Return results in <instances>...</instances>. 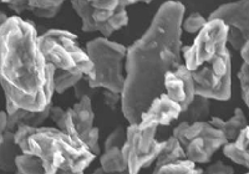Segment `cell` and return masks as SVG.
<instances>
[{
    "label": "cell",
    "mask_w": 249,
    "mask_h": 174,
    "mask_svg": "<svg viewBox=\"0 0 249 174\" xmlns=\"http://www.w3.org/2000/svg\"><path fill=\"white\" fill-rule=\"evenodd\" d=\"M186 8L179 1H166L150 26L127 48L121 111L128 124H137L151 102L164 92V76L183 64L182 23Z\"/></svg>",
    "instance_id": "6da1fadb"
},
{
    "label": "cell",
    "mask_w": 249,
    "mask_h": 174,
    "mask_svg": "<svg viewBox=\"0 0 249 174\" xmlns=\"http://www.w3.org/2000/svg\"><path fill=\"white\" fill-rule=\"evenodd\" d=\"M56 69L46 61L35 26L9 17L0 26V85L5 99L19 108L44 111L53 104Z\"/></svg>",
    "instance_id": "7a4b0ae2"
},
{
    "label": "cell",
    "mask_w": 249,
    "mask_h": 174,
    "mask_svg": "<svg viewBox=\"0 0 249 174\" xmlns=\"http://www.w3.org/2000/svg\"><path fill=\"white\" fill-rule=\"evenodd\" d=\"M31 155L43 162L45 174H56L60 171L75 173L85 172L95 156L81 140L57 127H39L29 137Z\"/></svg>",
    "instance_id": "3957f363"
},
{
    "label": "cell",
    "mask_w": 249,
    "mask_h": 174,
    "mask_svg": "<svg viewBox=\"0 0 249 174\" xmlns=\"http://www.w3.org/2000/svg\"><path fill=\"white\" fill-rule=\"evenodd\" d=\"M39 45L46 61L56 70L82 73L93 79V64L86 49L79 44L77 35L64 29H50L39 35Z\"/></svg>",
    "instance_id": "277c9868"
},
{
    "label": "cell",
    "mask_w": 249,
    "mask_h": 174,
    "mask_svg": "<svg viewBox=\"0 0 249 174\" xmlns=\"http://www.w3.org/2000/svg\"><path fill=\"white\" fill-rule=\"evenodd\" d=\"M86 51L93 64V79L88 80L92 90H107L121 93L124 84L122 73L127 48L105 37H96L86 44Z\"/></svg>",
    "instance_id": "5b68a950"
},
{
    "label": "cell",
    "mask_w": 249,
    "mask_h": 174,
    "mask_svg": "<svg viewBox=\"0 0 249 174\" xmlns=\"http://www.w3.org/2000/svg\"><path fill=\"white\" fill-rule=\"evenodd\" d=\"M172 135L183 146L187 159L196 164L210 163L215 152L228 143L221 129L213 127L208 121L177 122Z\"/></svg>",
    "instance_id": "8992f818"
},
{
    "label": "cell",
    "mask_w": 249,
    "mask_h": 174,
    "mask_svg": "<svg viewBox=\"0 0 249 174\" xmlns=\"http://www.w3.org/2000/svg\"><path fill=\"white\" fill-rule=\"evenodd\" d=\"M228 28L221 20H208L193 40L192 45L183 46L182 57L186 68L192 72L202 65L228 50Z\"/></svg>",
    "instance_id": "52a82bcc"
},
{
    "label": "cell",
    "mask_w": 249,
    "mask_h": 174,
    "mask_svg": "<svg viewBox=\"0 0 249 174\" xmlns=\"http://www.w3.org/2000/svg\"><path fill=\"white\" fill-rule=\"evenodd\" d=\"M157 127L141 128L139 124H128L126 129V142L122 152L126 158L128 173L139 174L142 169L156 163L164 144L156 138Z\"/></svg>",
    "instance_id": "ba28073f"
},
{
    "label": "cell",
    "mask_w": 249,
    "mask_h": 174,
    "mask_svg": "<svg viewBox=\"0 0 249 174\" xmlns=\"http://www.w3.org/2000/svg\"><path fill=\"white\" fill-rule=\"evenodd\" d=\"M207 20H221L228 28V44L241 51L249 40V0L227 3L213 10Z\"/></svg>",
    "instance_id": "9c48e42d"
},
{
    "label": "cell",
    "mask_w": 249,
    "mask_h": 174,
    "mask_svg": "<svg viewBox=\"0 0 249 174\" xmlns=\"http://www.w3.org/2000/svg\"><path fill=\"white\" fill-rule=\"evenodd\" d=\"M181 113V104L173 101L166 92H162L151 102L147 110L142 113L141 120L137 124L141 128L171 126L173 122L178 121Z\"/></svg>",
    "instance_id": "30bf717a"
},
{
    "label": "cell",
    "mask_w": 249,
    "mask_h": 174,
    "mask_svg": "<svg viewBox=\"0 0 249 174\" xmlns=\"http://www.w3.org/2000/svg\"><path fill=\"white\" fill-rule=\"evenodd\" d=\"M93 122L95 112L92 108V97L82 96L74 106L66 108L65 123L62 131L71 137L81 140V138L95 127Z\"/></svg>",
    "instance_id": "8fae6325"
},
{
    "label": "cell",
    "mask_w": 249,
    "mask_h": 174,
    "mask_svg": "<svg viewBox=\"0 0 249 174\" xmlns=\"http://www.w3.org/2000/svg\"><path fill=\"white\" fill-rule=\"evenodd\" d=\"M164 92L173 101L181 104L182 111L190 106L196 97V86L192 73L186 65L181 64L175 70L168 71L164 76Z\"/></svg>",
    "instance_id": "7c38bea8"
},
{
    "label": "cell",
    "mask_w": 249,
    "mask_h": 174,
    "mask_svg": "<svg viewBox=\"0 0 249 174\" xmlns=\"http://www.w3.org/2000/svg\"><path fill=\"white\" fill-rule=\"evenodd\" d=\"M223 153L235 164L249 169V124L242 129L233 142L224 144Z\"/></svg>",
    "instance_id": "4fadbf2b"
},
{
    "label": "cell",
    "mask_w": 249,
    "mask_h": 174,
    "mask_svg": "<svg viewBox=\"0 0 249 174\" xmlns=\"http://www.w3.org/2000/svg\"><path fill=\"white\" fill-rule=\"evenodd\" d=\"M51 106H49L44 111H39V112L17 108V110L8 115V131L14 132L20 124H28V126L39 128L50 117Z\"/></svg>",
    "instance_id": "5bb4252c"
},
{
    "label": "cell",
    "mask_w": 249,
    "mask_h": 174,
    "mask_svg": "<svg viewBox=\"0 0 249 174\" xmlns=\"http://www.w3.org/2000/svg\"><path fill=\"white\" fill-rule=\"evenodd\" d=\"M208 122L215 128L221 129L228 142H233L238 137V135L241 133L242 129L248 126L246 113L239 107L235 108L233 115L228 120H223L221 117H211Z\"/></svg>",
    "instance_id": "9a60e30c"
},
{
    "label": "cell",
    "mask_w": 249,
    "mask_h": 174,
    "mask_svg": "<svg viewBox=\"0 0 249 174\" xmlns=\"http://www.w3.org/2000/svg\"><path fill=\"white\" fill-rule=\"evenodd\" d=\"M100 157V167L107 173H124L128 171L127 162L124 156L122 148L104 149Z\"/></svg>",
    "instance_id": "2e32d148"
},
{
    "label": "cell",
    "mask_w": 249,
    "mask_h": 174,
    "mask_svg": "<svg viewBox=\"0 0 249 174\" xmlns=\"http://www.w3.org/2000/svg\"><path fill=\"white\" fill-rule=\"evenodd\" d=\"M211 100L197 96L193 99L191 104L186 110L182 111L177 122H188V123H195L198 121H206V118L210 116Z\"/></svg>",
    "instance_id": "e0dca14e"
},
{
    "label": "cell",
    "mask_w": 249,
    "mask_h": 174,
    "mask_svg": "<svg viewBox=\"0 0 249 174\" xmlns=\"http://www.w3.org/2000/svg\"><path fill=\"white\" fill-rule=\"evenodd\" d=\"M186 151L177 138L171 135L167 139L164 140L163 148L160 152L159 157L156 159L155 167H161L168 163L177 162V160L186 159Z\"/></svg>",
    "instance_id": "ac0fdd59"
},
{
    "label": "cell",
    "mask_w": 249,
    "mask_h": 174,
    "mask_svg": "<svg viewBox=\"0 0 249 174\" xmlns=\"http://www.w3.org/2000/svg\"><path fill=\"white\" fill-rule=\"evenodd\" d=\"M20 153L21 151L14 142V132L8 131L0 146V171L15 172V159Z\"/></svg>",
    "instance_id": "d6986e66"
},
{
    "label": "cell",
    "mask_w": 249,
    "mask_h": 174,
    "mask_svg": "<svg viewBox=\"0 0 249 174\" xmlns=\"http://www.w3.org/2000/svg\"><path fill=\"white\" fill-rule=\"evenodd\" d=\"M66 0H29L28 10L41 19H53Z\"/></svg>",
    "instance_id": "ffe728a7"
},
{
    "label": "cell",
    "mask_w": 249,
    "mask_h": 174,
    "mask_svg": "<svg viewBox=\"0 0 249 174\" xmlns=\"http://www.w3.org/2000/svg\"><path fill=\"white\" fill-rule=\"evenodd\" d=\"M202 172L203 169L198 168L196 163L186 158L161 167H155L152 174H202Z\"/></svg>",
    "instance_id": "44dd1931"
},
{
    "label": "cell",
    "mask_w": 249,
    "mask_h": 174,
    "mask_svg": "<svg viewBox=\"0 0 249 174\" xmlns=\"http://www.w3.org/2000/svg\"><path fill=\"white\" fill-rule=\"evenodd\" d=\"M14 174H45V169L36 156L20 153L15 159Z\"/></svg>",
    "instance_id": "7402d4cb"
},
{
    "label": "cell",
    "mask_w": 249,
    "mask_h": 174,
    "mask_svg": "<svg viewBox=\"0 0 249 174\" xmlns=\"http://www.w3.org/2000/svg\"><path fill=\"white\" fill-rule=\"evenodd\" d=\"M71 5L81 19V29L84 33H95L96 24L93 21L92 4L88 0H71Z\"/></svg>",
    "instance_id": "603a6c76"
},
{
    "label": "cell",
    "mask_w": 249,
    "mask_h": 174,
    "mask_svg": "<svg viewBox=\"0 0 249 174\" xmlns=\"http://www.w3.org/2000/svg\"><path fill=\"white\" fill-rule=\"evenodd\" d=\"M84 79H85V76L82 75V73L56 70L54 79L55 92L59 93V95L65 93L66 91L70 90L71 87H75Z\"/></svg>",
    "instance_id": "cb8c5ba5"
},
{
    "label": "cell",
    "mask_w": 249,
    "mask_h": 174,
    "mask_svg": "<svg viewBox=\"0 0 249 174\" xmlns=\"http://www.w3.org/2000/svg\"><path fill=\"white\" fill-rule=\"evenodd\" d=\"M35 129H36L35 127L28 126V124H20L14 131V142L20 148L21 153L31 155L30 147H29V137L33 135Z\"/></svg>",
    "instance_id": "d4e9b609"
},
{
    "label": "cell",
    "mask_w": 249,
    "mask_h": 174,
    "mask_svg": "<svg viewBox=\"0 0 249 174\" xmlns=\"http://www.w3.org/2000/svg\"><path fill=\"white\" fill-rule=\"evenodd\" d=\"M208 20L199 13H192L186 19H183L182 23V30L188 33V34H198L199 31L204 28Z\"/></svg>",
    "instance_id": "484cf974"
},
{
    "label": "cell",
    "mask_w": 249,
    "mask_h": 174,
    "mask_svg": "<svg viewBox=\"0 0 249 174\" xmlns=\"http://www.w3.org/2000/svg\"><path fill=\"white\" fill-rule=\"evenodd\" d=\"M126 129H127V127L122 126H119L113 129L106 138L105 143H104V149L115 148V147L122 148L124 142H126Z\"/></svg>",
    "instance_id": "4316f807"
},
{
    "label": "cell",
    "mask_w": 249,
    "mask_h": 174,
    "mask_svg": "<svg viewBox=\"0 0 249 174\" xmlns=\"http://www.w3.org/2000/svg\"><path fill=\"white\" fill-rule=\"evenodd\" d=\"M238 81L241 86L242 100L249 111V65L246 62L242 64L241 69L238 71Z\"/></svg>",
    "instance_id": "83f0119b"
},
{
    "label": "cell",
    "mask_w": 249,
    "mask_h": 174,
    "mask_svg": "<svg viewBox=\"0 0 249 174\" xmlns=\"http://www.w3.org/2000/svg\"><path fill=\"white\" fill-rule=\"evenodd\" d=\"M106 24L108 25V28L115 33V31L120 30V29L124 28V26L128 25V13L126 10V8H121L119 6L117 10L113 13L112 17L108 19V21H106Z\"/></svg>",
    "instance_id": "f1b7e54d"
},
{
    "label": "cell",
    "mask_w": 249,
    "mask_h": 174,
    "mask_svg": "<svg viewBox=\"0 0 249 174\" xmlns=\"http://www.w3.org/2000/svg\"><path fill=\"white\" fill-rule=\"evenodd\" d=\"M100 129L97 127H93L90 132L81 138V142L92 152L93 155L99 157L101 155V147H100Z\"/></svg>",
    "instance_id": "f546056e"
},
{
    "label": "cell",
    "mask_w": 249,
    "mask_h": 174,
    "mask_svg": "<svg viewBox=\"0 0 249 174\" xmlns=\"http://www.w3.org/2000/svg\"><path fill=\"white\" fill-rule=\"evenodd\" d=\"M202 174H235L233 167L228 166L222 160H218V162L213 163L211 166L207 167L206 169H203Z\"/></svg>",
    "instance_id": "4dcf8cb0"
},
{
    "label": "cell",
    "mask_w": 249,
    "mask_h": 174,
    "mask_svg": "<svg viewBox=\"0 0 249 174\" xmlns=\"http://www.w3.org/2000/svg\"><path fill=\"white\" fill-rule=\"evenodd\" d=\"M97 90H92L90 86H89L88 80L84 79L79 82V84L75 86V96L76 99H81L82 96H90V97H93V95L96 93Z\"/></svg>",
    "instance_id": "1f68e13d"
},
{
    "label": "cell",
    "mask_w": 249,
    "mask_h": 174,
    "mask_svg": "<svg viewBox=\"0 0 249 174\" xmlns=\"http://www.w3.org/2000/svg\"><path fill=\"white\" fill-rule=\"evenodd\" d=\"M120 6V0H97L92 3L93 9L107 10V12H116Z\"/></svg>",
    "instance_id": "d6a6232c"
},
{
    "label": "cell",
    "mask_w": 249,
    "mask_h": 174,
    "mask_svg": "<svg viewBox=\"0 0 249 174\" xmlns=\"http://www.w3.org/2000/svg\"><path fill=\"white\" fill-rule=\"evenodd\" d=\"M102 96H104V102H105V104H107L110 108H113V107L116 106L117 102H121V93L102 90Z\"/></svg>",
    "instance_id": "836d02e7"
},
{
    "label": "cell",
    "mask_w": 249,
    "mask_h": 174,
    "mask_svg": "<svg viewBox=\"0 0 249 174\" xmlns=\"http://www.w3.org/2000/svg\"><path fill=\"white\" fill-rule=\"evenodd\" d=\"M6 132H8V113L5 111H0V146L5 139Z\"/></svg>",
    "instance_id": "e575fe53"
},
{
    "label": "cell",
    "mask_w": 249,
    "mask_h": 174,
    "mask_svg": "<svg viewBox=\"0 0 249 174\" xmlns=\"http://www.w3.org/2000/svg\"><path fill=\"white\" fill-rule=\"evenodd\" d=\"M241 52V56L242 59H243V62H246V64L249 65V40L246 42V45L242 48V50L239 51Z\"/></svg>",
    "instance_id": "d590c367"
},
{
    "label": "cell",
    "mask_w": 249,
    "mask_h": 174,
    "mask_svg": "<svg viewBox=\"0 0 249 174\" xmlns=\"http://www.w3.org/2000/svg\"><path fill=\"white\" fill-rule=\"evenodd\" d=\"M141 0H120V6L121 8H127V6L133 5V4L140 3Z\"/></svg>",
    "instance_id": "8d00e7d4"
},
{
    "label": "cell",
    "mask_w": 249,
    "mask_h": 174,
    "mask_svg": "<svg viewBox=\"0 0 249 174\" xmlns=\"http://www.w3.org/2000/svg\"><path fill=\"white\" fill-rule=\"evenodd\" d=\"M91 174H130V173H128V171L127 172H124V173H107V172L104 171V169H102L101 167H99V168L95 169V171H93Z\"/></svg>",
    "instance_id": "74e56055"
},
{
    "label": "cell",
    "mask_w": 249,
    "mask_h": 174,
    "mask_svg": "<svg viewBox=\"0 0 249 174\" xmlns=\"http://www.w3.org/2000/svg\"><path fill=\"white\" fill-rule=\"evenodd\" d=\"M9 19V17L6 15V13H4L3 10H0V26L3 25V24L6 23V20Z\"/></svg>",
    "instance_id": "f35d334b"
},
{
    "label": "cell",
    "mask_w": 249,
    "mask_h": 174,
    "mask_svg": "<svg viewBox=\"0 0 249 174\" xmlns=\"http://www.w3.org/2000/svg\"><path fill=\"white\" fill-rule=\"evenodd\" d=\"M0 1H1L3 4H6V5H9V4L12 3L13 0H0Z\"/></svg>",
    "instance_id": "ab89813d"
},
{
    "label": "cell",
    "mask_w": 249,
    "mask_h": 174,
    "mask_svg": "<svg viewBox=\"0 0 249 174\" xmlns=\"http://www.w3.org/2000/svg\"><path fill=\"white\" fill-rule=\"evenodd\" d=\"M142 3H144V4H151L153 1V0H141Z\"/></svg>",
    "instance_id": "60d3db41"
},
{
    "label": "cell",
    "mask_w": 249,
    "mask_h": 174,
    "mask_svg": "<svg viewBox=\"0 0 249 174\" xmlns=\"http://www.w3.org/2000/svg\"><path fill=\"white\" fill-rule=\"evenodd\" d=\"M88 1H90V3L92 4V3H95V1H97V0H88Z\"/></svg>",
    "instance_id": "b9f144b4"
},
{
    "label": "cell",
    "mask_w": 249,
    "mask_h": 174,
    "mask_svg": "<svg viewBox=\"0 0 249 174\" xmlns=\"http://www.w3.org/2000/svg\"><path fill=\"white\" fill-rule=\"evenodd\" d=\"M244 174H249V169H248V171H247V172H246V173H244Z\"/></svg>",
    "instance_id": "7bdbcfd3"
},
{
    "label": "cell",
    "mask_w": 249,
    "mask_h": 174,
    "mask_svg": "<svg viewBox=\"0 0 249 174\" xmlns=\"http://www.w3.org/2000/svg\"><path fill=\"white\" fill-rule=\"evenodd\" d=\"M0 3H1V1H0Z\"/></svg>",
    "instance_id": "ee69618b"
}]
</instances>
